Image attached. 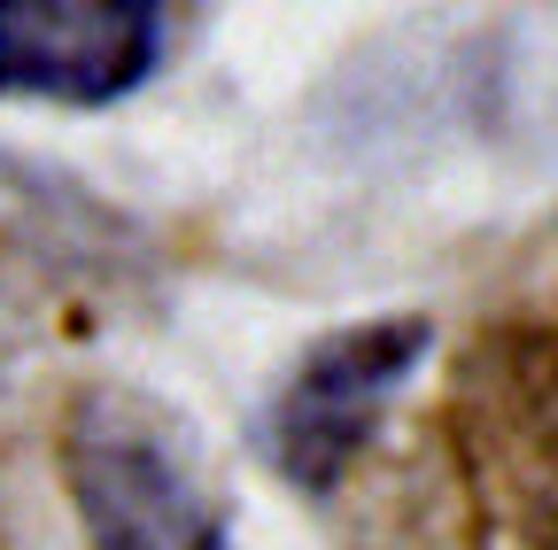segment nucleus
I'll return each instance as SVG.
<instances>
[{
	"label": "nucleus",
	"instance_id": "nucleus-2",
	"mask_svg": "<svg viewBox=\"0 0 558 550\" xmlns=\"http://www.w3.org/2000/svg\"><path fill=\"white\" fill-rule=\"evenodd\" d=\"M427 341H435L427 318H365V326L318 333L288 365V380L271 388V411H264V450H271L279 480L303 497H326L373 442L388 395L418 372Z\"/></svg>",
	"mask_w": 558,
	"mask_h": 550
},
{
	"label": "nucleus",
	"instance_id": "nucleus-1",
	"mask_svg": "<svg viewBox=\"0 0 558 550\" xmlns=\"http://www.w3.org/2000/svg\"><path fill=\"white\" fill-rule=\"evenodd\" d=\"M62 480L94 550H233L186 427L132 388H86L70 403Z\"/></svg>",
	"mask_w": 558,
	"mask_h": 550
},
{
	"label": "nucleus",
	"instance_id": "nucleus-3",
	"mask_svg": "<svg viewBox=\"0 0 558 550\" xmlns=\"http://www.w3.org/2000/svg\"><path fill=\"white\" fill-rule=\"evenodd\" d=\"M171 9L156 0H0V94L24 101H124L156 78Z\"/></svg>",
	"mask_w": 558,
	"mask_h": 550
}]
</instances>
